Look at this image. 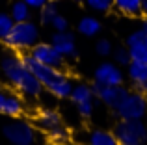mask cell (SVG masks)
I'll use <instances>...</instances> for the list:
<instances>
[{
  "mask_svg": "<svg viewBox=\"0 0 147 145\" xmlns=\"http://www.w3.org/2000/svg\"><path fill=\"white\" fill-rule=\"evenodd\" d=\"M69 97L73 99V102L75 104H80V102H88V101H93V89H91L90 86H86V84H76V86H73L71 89V95Z\"/></svg>",
  "mask_w": 147,
  "mask_h": 145,
  "instance_id": "17",
  "label": "cell"
},
{
  "mask_svg": "<svg viewBox=\"0 0 147 145\" xmlns=\"http://www.w3.org/2000/svg\"><path fill=\"white\" fill-rule=\"evenodd\" d=\"M76 108H78V113H80L82 117H90L91 112H93V101L80 102V104H76Z\"/></svg>",
  "mask_w": 147,
  "mask_h": 145,
  "instance_id": "28",
  "label": "cell"
},
{
  "mask_svg": "<svg viewBox=\"0 0 147 145\" xmlns=\"http://www.w3.org/2000/svg\"><path fill=\"white\" fill-rule=\"evenodd\" d=\"M30 9L32 7L24 2V0H15L11 4V17H13L15 22H22V21H28L30 19Z\"/></svg>",
  "mask_w": 147,
  "mask_h": 145,
  "instance_id": "18",
  "label": "cell"
},
{
  "mask_svg": "<svg viewBox=\"0 0 147 145\" xmlns=\"http://www.w3.org/2000/svg\"><path fill=\"white\" fill-rule=\"evenodd\" d=\"M21 60H22V63H24V65L37 76V80L43 84V87H47L54 97L65 99V97L71 95L73 84H71V80H69L60 69L50 67V65H45V63L37 62L36 58H32L30 54L21 56Z\"/></svg>",
  "mask_w": 147,
  "mask_h": 145,
  "instance_id": "1",
  "label": "cell"
},
{
  "mask_svg": "<svg viewBox=\"0 0 147 145\" xmlns=\"http://www.w3.org/2000/svg\"><path fill=\"white\" fill-rule=\"evenodd\" d=\"M95 50L100 56H110L112 54V43L108 39H99L97 45H95Z\"/></svg>",
  "mask_w": 147,
  "mask_h": 145,
  "instance_id": "25",
  "label": "cell"
},
{
  "mask_svg": "<svg viewBox=\"0 0 147 145\" xmlns=\"http://www.w3.org/2000/svg\"><path fill=\"white\" fill-rule=\"evenodd\" d=\"M76 28H78V32L82 34V36L93 37V36H97V34L100 32V28H102V26H100V22L95 17H82Z\"/></svg>",
  "mask_w": 147,
  "mask_h": 145,
  "instance_id": "16",
  "label": "cell"
},
{
  "mask_svg": "<svg viewBox=\"0 0 147 145\" xmlns=\"http://www.w3.org/2000/svg\"><path fill=\"white\" fill-rule=\"evenodd\" d=\"M93 95L95 97H99L100 102H104L106 106H110V108H117V104L125 99V95L129 93V89H127L123 84H117V86H102L100 82H95L93 84Z\"/></svg>",
  "mask_w": 147,
  "mask_h": 145,
  "instance_id": "7",
  "label": "cell"
},
{
  "mask_svg": "<svg viewBox=\"0 0 147 145\" xmlns=\"http://www.w3.org/2000/svg\"><path fill=\"white\" fill-rule=\"evenodd\" d=\"M2 71L6 75V78L17 87L21 93H24L26 97H37L43 91V84L37 80V76L34 75L28 67L22 63L21 58L15 56H6L2 60Z\"/></svg>",
  "mask_w": 147,
  "mask_h": 145,
  "instance_id": "2",
  "label": "cell"
},
{
  "mask_svg": "<svg viewBox=\"0 0 147 145\" xmlns=\"http://www.w3.org/2000/svg\"><path fill=\"white\" fill-rule=\"evenodd\" d=\"M13 24H15L13 17H11L9 13H4V11H0V39H2V41L6 39L7 34L11 32Z\"/></svg>",
  "mask_w": 147,
  "mask_h": 145,
  "instance_id": "22",
  "label": "cell"
},
{
  "mask_svg": "<svg viewBox=\"0 0 147 145\" xmlns=\"http://www.w3.org/2000/svg\"><path fill=\"white\" fill-rule=\"evenodd\" d=\"M119 119H142L147 113V97L142 91H129L115 108Z\"/></svg>",
  "mask_w": 147,
  "mask_h": 145,
  "instance_id": "5",
  "label": "cell"
},
{
  "mask_svg": "<svg viewBox=\"0 0 147 145\" xmlns=\"http://www.w3.org/2000/svg\"><path fill=\"white\" fill-rule=\"evenodd\" d=\"M145 45H147V34H145Z\"/></svg>",
  "mask_w": 147,
  "mask_h": 145,
  "instance_id": "31",
  "label": "cell"
},
{
  "mask_svg": "<svg viewBox=\"0 0 147 145\" xmlns=\"http://www.w3.org/2000/svg\"><path fill=\"white\" fill-rule=\"evenodd\" d=\"M95 82H100L102 86H117L123 84V72L115 63H102L95 71Z\"/></svg>",
  "mask_w": 147,
  "mask_h": 145,
  "instance_id": "9",
  "label": "cell"
},
{
  "mask_svg": "<svg viewBox=\"0 0 147 145\" xmlns=\"http://www.w3.org/2000/svg\"><path fill=\"white\" fill-rule=\"evenodd\" d=\"M61 123V117L58 112H54V110H41L39 113L36 115V125L41 128V130H50V128H54L56 125Z\"/></svg>",
  "mask_w": 147,
  "mask_h": 145,
  "instance_id": "12",
  "label": "cell"
},
{
  "mask_svg": "<svg viewBox=\"0 0 147 145\" xmlns=\"http://www.w3.org/2000/svg\"><path fill=\"white\" fill-rule=\"evenodd\" d=\"M114 60H115L117 65H129V63L132 62V60H130L129 48H123V47H119V48H115V50H114Z\"/></svg>",
  "mask_w": 147,
  "mask_h": 145,
  "instance_id": "24",
  "label": "cell"
},
{
  "mask_svg": "<svg viewBox=\"0 0 147 145\" xmlns=\"http://www.w3.org/2000/svg\"><path fill=\"white\" fill-rule=\"evenodd\" d=\"M32 58H36L37 62L45 63V65L56 67V69H61L63 65V56L54 48V45H47V43H36L32 47V52H30Z\"/></svg>",
  "mask_w": 147,
  "mask_h": 145,
  "instance_id": "8",
  "label": "cell"
},
{
  "mask_svg": "<svg viewBox=\"0 0 147 145\" xmlns=\"http://www.w3.org/2000/svg\"><path fill=\"white\" fill-rule=\"evenodd\" d=\"M129 78L134 84H147V62H130Z\"/></svg>",
  "mask_w": 147,
  "mask_h": 145,
  "instance_id": "15",
  "label": "cell"
},
{
  "mask_svg": "<svg viewBox=\"0 0 147 145\" xmlns=\"http://www.w3.org/2000/svg\"><path fill=\"white\" fill-rule=\"evenodd\" d=\"M114 7L129 17L142 15V0H114Z\"/></svg>",
  "mask_w": 147,
  "mask_h": 145,
  "instance_id": "13",
  "label": "cell"
},
{
  "mask_svg": "<svg viewBox=\"0 0 147 145\" xmlns=\"http://www.w3.org/2000/svg\"><path fill=\"white\" fill-rule=\"evenodd\" d=\"M130 60L132 62H147V45L145 43H134L129 45Z\"/></svg>",
  "mask_w": 147,
  "mask_h": 145,
  "instance_id": "21",
  "label": "cell"
},
{
  "mask_svg": "<svg viewBox=\"0 0 147 145\" xmlns=\"http://www.w3.org/2000/svg\"><path fill=\"white\" fill-rule=\"evenodd\" d=\"M24 2L28 4L30 7H41V6H45L49 0H24Z\"/></svg>",
  "mask_w": 147,
  "mask_h": 145,
  "instance_id": "29",
  "label": "cell"
},
{
  "mask_svg": "<svg viewBox=\"0 0 147 145\" xmlns=\"http://www.w3.org/2000/svg\"><path fill=\"white\" fill-rule=\"evenodd\" d=\"M88 4V7L93 11H100V13H106L110 11V7L114 6V0H84Z\"/></svg>",
  "mask_w": 147,
  "mask_h": 145,
  "instance_id": "23",
  "label": "cell"
},
{
  "mask_svg": "<svg viewBox=\"0 0 147 145\" xmlns=\"http://www.w3.org/2000/svg\"><path fill=\"white\" fill-rule=\"evenodd\" d=\"M69 140H71V132L65 127H61V123L49 130V142L52 143H67Z\"/></svg>",
  "mask_w": 147,
  "mask_h": 145,
  "instance_id": "19",
  "label": "cell"
},
{
  "mask_svg": "<svg viewBox=\"0 0 147 145\" xmlns=\"http://www.w3.org/2000/svg\"><path fill=\"white\" fill-rule=\"evenodd\" d=\"M52 45L61 56H67V58H75L76 56V47H75V36L69 34L67 30L63 32H56L52 36Z\"/></svg>",
  "mask_w": 147,
  "mask_h": 145,
  "instance_id": "11",
  "label": "cell"
},
{
  "mask_svg": "<svg viewBox=\"0 0 147 145\" xmlns=\"http://www.w3.org/2000/svg\"><path fill=\"white\" fill-rule=\"evenodd\" d=\"M142 13L147 17V0H142Z\"/></svg>",
  "mask_w": 147,
  "mask_h": 145,
  "instance_id": "30",
  "label": "cell"
},
{
  "mask_svg": "<svg viewBox=\"0 0 147 145\" xmlns=\"http://www.w3.org/2000/svg\"><path fill=\"white\" fill-rule=\"evenodd\" d=\"M2 132L7 142L13 145H32L36 142V128L24 121H13L4 125Z\"/></svg>",
  "mask_w": 147,
  "mask_h": 145,
  "instance_id": "6",
  "label": "cell"
},
{
  "mask_svg": "<svg viewBox=\"0 0 147 145\" xmlns=\"http://www.w3.org/2000/svg\"><path fill=\"white\" fill-rule=\"evenodd\" d=\"M114 134L121 145H142L147 140V128L142 119H121L115 125Z\"/></svg>",
  "mask_w": 147,
  "mask_h": 145,
  "instance_id": "4",
  "label": "cell"
},
{
  "mask_svg": "<svg viewBox=\"0 0 147 145\" xmlns=\"http://www.w3.org/2000/svg\"><path fill=\"white\" fill-rule=\"evenodd\" d=\"M37 39H39V30L28 19L22 22H15L4 43L13 50H26V48H32L37 43Z\"/></svg>",
  "mask_w": 147,
  "mask_h": 145,
  "instance_id": "3",
  "label": "cell"
},
{
  "mask_svg": "<svg viewBox=\"0 0 147 145\" xmlns=\"http://www.w3.org/2000/svg\"><path fill=\"white\" fill-rule=\"evenodd\" d=\"M86 140L91 145H117L115 134L114 132H108V130H91Z\"/></svg>",
  "mask_w": 147,
  "mask_h": 145,
  "instance_id": "14",
  "label": "cell"
},
{
  "mask_svg": "<svg viewBox=\"0 0 147 145\" xmlns=\"http://www.w3.org/2000/svg\"><path fill=\"white\" fill-rule=\"evenodd\" d=\"M22 112H24V104H22L21 97L0 89V113L7 117H19L22 115Z\"/></svg>",
  "mask_w": 147,
  "mask_h": 145,
  "instance_id": "10",
  "label": "cell"
},
{
  "mask_svg": "<svg viewBox=\"0 0 147 145\" xmlns=\"http://www.w3.org/2000/svg\"><path fill=\"white\" fill-rule=\"evenodd\" d=\"M134 43H145V32L144 30H136L127 37V45H134Z\"/></svg>",
  "mask_w": 147,
  "mask_h": 145,
  "instance_id": "27",
  "label": "cell"
},
{
  "mask_svg": "<svg viewBox=\"0 0 147 145\" xmlns=\"http://www.w3.org/2000/svg\"><path fill=\"white\" fill-rule=\"evenodd\" d=\"M56 15H58V4L54 0H49L45 6H41V15H39L41 24H50Z\"/></svg>",
  "mask_w": 147,
  "mask_h": 145,
  "instance_id": "20",
  "label": "cell"
},
{
  "mask_svg": "<svg viewBox=\"0 0 147 145\" xmlns=\"http://www.w3.org/2000/svg\"><path fill=\"white\" fill-rule=\"evenodd\" d=\"M75 2H84V0H75Z\"/></svg>",
  "mask_w": 147,
  "mask_h": 145,
  "instance_id": "32",
  "label": "cell"
},
{
  "mask_svg": "<svg viewBox=\"0 0 147 145\" xmlns=\"http://www.w3.org/2000/svg\"><path fill=\"white\" fill-rule=\"evenodd\" d=\"M50 24L54 26V30H56V32H63V30H67L69 22H67V19H65L63 15H60V13H58L56 17L52 19V22H50Z\"/></svg>",
  "mask_w": 147,
  "mask_h": 145,
  "instance_id": "26",
  "label": "cell"
}]
</instances>
